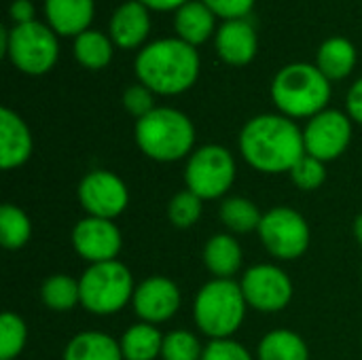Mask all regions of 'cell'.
I'll list each match as a JSON object with an SVG mask.
<instances>
[{
    "instance_id": "cell-1",
    "label": "cell",
    "mask_w": 362,
    "mask_h": 360,
    "mask_svg": "<svg viewBox=\"0 0 362 360\" xmlns=\"http://www.w3.org/2000/svg\"><path fill=\"white\" fill-rule=\"evenodd\" d=\"M240 151L255 170L263 174H284L305 155L303 132L288 117L259 115L244 125Z\"/></svg>"
},
{
    "instance_id": "cell-2",
    "label": "cell",
    "mask_w": 362,
    "mask_h": 360,
    "mask_svg": "<svg viewBox=\"0 0 362 360\" xmlns=\"http://www.w3.org/2000/svg\"><path fill=\"white\" fill-rule=\"evenodd\" d=\"M136 72L153 93L176 95L187 91L199 72V57L193 45L165 38L148 45L136 59Z\"/></svg>"
},
{
    "instance_id": "cell-3",
    "label": "cell",
    "mask_w": 362,
    "mask_h": 360,
    "mask_svg": "<svg viewBox=\"0 0 362 360\" xmlns=\"http://www.w3.org/2000/svg\"><path fill=\"white\" fill-rule=\"evenodd\" d=\"M136 142L140 151L161 163L180 161L195 142V127L191 119L174 108H155L136 123Z\"/></svg>"
},
{
    "instance_id": "cell-4",
    "label": "cell",
    "mask_w": 362,
    "mask_h": 360,
    "mask_svg": "<svg viewBox=\"0 0 362 360\" xmlns=\"http://www.w3.org/2000/svg\"><path fill=\"white\" fill-rule=\"evenodd\" d=\"M246 299L242 286L233 280H210L199 289L193 303L197 329L212 339H231L246 316Z\"/></svg>"
},
{
    "instance_id": "cell-5",
    "label": "cell",
    "mask_w": 362,
    "mask_h": 360,
    "mask_svg": "<svg viewBox=\"0 0 362 360\" xmlns=\"http://www.w3.org/2000/svg\"><path fill=\"white\" fill-rule=\"evenodd\" d=\"M272 98L288 117H316L331 98V85L318 66L291 64L276 74Z\"/></svg>"
},
{
    "instance_id": "cell-6",
    "label": "cell",
    "mask_w": 362,
    "mask_h": 360,
    "mask_svg": "<svg viewBox=\"0 0 362 360\" xmlns=\"http://www.w3.org/2000/svg\"><path fill=\"white\" fill-rule=\"evenodd\" d=\"M81 306L95 316H110L121 312L134 299L132 272L121 261L93 263L78 280Z\"/></svg>"
},
{
    "instance_id": "cell-7",
    "label": "cell",
    "mask_w": 362,
    "mask_h": 360,
    "mask_svg": "<svg viewBox=\"0 0 362 360\" xmlns=\"http://www.w3.org/2000/svg\"><path fill=\"white\" fill-rule=\"evenodd\" d=\"M235 180V159L233 155L218 144H208L197 149L185 170L187 189L193 191L197 197L218 199L223 197Z\"/></svg>"
},
{
    "instance_id": "cell-8",
    "label": "cell",
    "mask_w": 362,
    "mask_h": 360,
    "mask_svg": "<svg viewBox=\"0 0 362 360\" xmlns=\"http://www.w3.org/2000/svg\"><path fill=\"white\" fill-rule=\"evenodd\" d=\"M259 238L272 257L295 261L310 248V225L301 212L288 206H278L263 214Z\"/></svg>"
},
{
    "instance_id": "cell-9",
    "label": "cell",
    "mask_w": 362,
    "mask_h": 360,
    "mask_svg": "<svg viewBox=\"0 0 362 360\" xmlns=\"http://www.w3.org/2000/svg\"><path fill=\"white\" fill-rule=\"evenodd\" d=\"M6 53L19 70L28 74H42L51 70L57 59V40L53 32L38 21L19 23L8 34Z\"/></svg>"
},
{
    "instance_id": "cell-10",
    "label": "cell",
    "mask_w": 362,
    "mask_h": 360,
    "mask_svg": "<svg viewBox=\"0 0 362 360\" xmlns=\"http://www.w3.org/2000/svg\"><path fill=\"white\" fill-rule=\"evenodd\" d=\"M240 286L246 303L263 314L282 312L293 299V282L288 274L269 263L250 267L242 276Z\"/></svg>"
},
{
    "instance_id": "cell-11",
    "label": "cell",
    "mask_w": 362,
    "mask_h": 360,
    "mask_svg": "<svg viewBox=\"0 0 362 360\" xmlns=\"http://www.w3.org/2000/svg\"><path fill=\"white\" fill-rule=\"evenodd\" d=\"M76 195L89 216L106 221L121 216L129 204V191L125 182L108 170H93L85 174L78 182Z\"/></svg>"
},
{
    "instance_id": "cell-12",
    "label": "cell",
    "mask_w": 362,
    "mask_h": 360,
    "mask_svg": "<svg viewBox=\"0 0 362 360\" xmlns=\"http://www.w3.org/2000/svg\"><path fill=\"white\" fill-rule=\"evenodd\" d=\"M352 138V123L339 110H322L308 123L303 132L305 153L322 163L344 155Z\"/></svg>"
},
{
    "instance_id": "cell-13",
    "label": "cell",
    "mask_w": 362,
    "mask_h": 360,
    "mask_svg": "<svg viewBox=\"0 0 362 360\" xmlns=\"http://www.w3.org/2000/svg\"><path fill=\"white\" fill-rule=\"evenodd\" d=\"M72 246L76 255L89 261L91 265L117 261L121 246H123V236L112 221L87 216L74 225Z\"/></svg>"
},
{
    "instance_id": "cell-14",
    "label": "cell",
    "mask_w": 362,
    "mask_h": 360,
    "mask_svg": "<svg viewBox=\"0 0 362 360\" xmlns=\"http://www.w3.org/2000/svg\"><path fill=\"white\" fill-rule=\"evenodd\" d=\"M180 291L170 278L153 276L136 286L132 306L142 323L159 325L176 316V312L180 310Z\"/></svg>"
},
{
    "instance_id": "cell-15",
    "label": "cell",
    "mask_w": 362,
    "mask_h": 360,
    "mask_svg": "<svg viewBox=\"0 0 362 360\" xmlns=\"http://www.w3.org/2000/svg\"><path fill=\"white\" fill-rule=\"evenodd\" d=\"M32 134L23 119L11 108L0 110V166L2 170H15L23 166L32 155Z\"/></svg>"
},
{
    "instance_id": "cell-16",
    "label": "cell",
    "mask_w": 362,
    "mask_h": 360,
    "mask_svg": "<svg viewBox=\"0 0 362 360\" xmlns=\"http://www.w3.org/2000/svg\"><path fill=\"white\" fill-rule=\"evenodd\" d=\"M218 55L231 66L248 64L257 53V34L246 19H229L216 36Z\"/></svg>"
},
{
    "instance_id": "cell-17",
    "label": "cell",
    "mask_w": 362,
    "mask_h": 360,
    "mask_svg": "<svg viewBox=\"0 0 362 360\" xmlns=\"http://www.w3.org/2000/svg\"><path fill=\"white\" fill-rule=\"evenodd\" d=\"M204 263L218 280H233L242 267V246L231 233H216L204 246Z\"/></svg>"
},
{
    "instance_id": "cell-18",
    "label": "cell",
    "mask_w": 362,
    "mask_h": 360,
    "mask_svg": "<svg viewBox=\"0 0 362 360\" xmlns=\"http://www.w3.org/2000/svg\"><path fill=\"white\" fill-rule=\"evenodd\" d=\"M112 40L123 47L132 49L138 47L148 34V13L142 2H125L117 8L110 21Z\"/></svg>"
},
{
    "instance_id": "cell-19",
    "label": "cell",
    "mask_w": 362,
    "mask_h": 360,
    "mask_svg": "<svg viewBox=\"0 0 362 360\" xmlns=\"http://www.w3.org/2000/svg\"><path fill=\"white\" fill-rule=\"evenodd\" d=\"M51 28L59 34H83L93 17V0H45Z\"/></svg>"
},
{
    "instance_id": "cell-20",
    "label": "cell",
    "mask_w": 362,
    "mask_h": 360,
    "mask_svg": "<svg viewBox=\"0 0 362 360\" xmlns=\"http://www.w3.org/2000/svg\"><path fill=\"white\" fill-rule=\"evenodd\" d=\"M64 360H125L121 346L115 337L100 331H83L74 335L66 350Z\"/></svg>"
},
{
    "instance_id": "cell-21",
    "label": "cell",
    "mask_w": 362,
    "mask_h": 360,
    "mask_svg": "<svg viewBox=\"0 0 362 360\" xmlns=\"http://www.w3.org/2000/svg\"><path fill=\"white\" fill-rule=\"evenodd\" d=\"M119 346L125 360H155L161 356L163 335L155 325L138 323L123 333Z\"/></svg>"
},
{
    "instance_id": "cell-22",
    "label": "cell",
    "mask_w": 362,
    "mask_h": 360,
    "mask_svg": "<svg viewBox=\"0 0 362 360\" xmlns=\"http://www.w3.org/2000/svg\"><path fill=\"white\" fill-rule=\"evenodd\" d=\"M259 360H310L308 344L295 331L278 329L267 333L259 344Z\"/></svg>"
},
{
    "instance_id": "cell-23",
    "label": "cell",
    "mask_w": 362,
    "mask_h": 360,
    "mask_svg": "<svg viewBox=\"0 0 362 360\" xmlns=\"http://www.w3.org/2000/svg\"><path fill=\"white\" fill-rule=\"evenodd\" d=\"M214 28V15L204 2H187L176 13V30L180 40L189 45L204 42Z\"/></svg>"
},
{
    "instance_id": "cell-24",
    "label": "cell",
    "mask_w": 362,
    "mask_h": 360,
    "mask_svg": "<svg viewBox=\"0 0 362 360\" xmlns=\"http://www.w3.org/2000/svg\"><path fill=\"white\" fill-rule=\"evenodd\" d=\"M356 51L346 38H331L318 51V70L327 79H344L352 72Z\"/></svg>"
},
{
    "instance_id": "cell-25",
    "label": "cell",
    "mask_w": 362,
    "mask_h": 360,
    "mask_svg": "<svg viewBox=\"0 0 362 360\" xmlns=\"http://www.w3.org/2000/svg\"><path fill=\"white\" fill-rule=\"evenodd\" d=\"M218 216H221V223L231 233L259 231V225L263 221V214L257 208V204L246 199V197H229V199H225L221 204Z\"/></svg>"
},
{
    "instance_id": "cell-26",
    "label": "cell",
    "mask_w": 362,
    "mask_h": 360,
    "mask_svg": "<svg viewBox=\"0 0 362 360\" xmlns=\"http://www.w3.org/2000/svg\"><path fill=\"white\" fill-rule=\"evenodd\" d=\"M40 299L53 312H70L81 303V284L70 276L55 274L42 282Z\"/></svg>"
},
{
    "instance_id": "cell-27",
    "label": "cell",
    "mask_w": 362,
    "mask_h": 360,
    "mask_svg": "<svg viewBox=\"0 0 362 360\" xmlns=\"http://www.w3.org/2000/svg\"><path fill=\"white\" fill-rule=\"evenodd\" d=\"M32 238V223L28 214L13 204H4L0 208V244L6 250L23 248Z\"/></svg>"
},
{
    "instance_id": "cell-28",
    "label": "cell",
    "mask_w": 362,
    "mask_h": 360,
    "mask_svg": "<svg viewBox=\"0 0 362 360\" xmlns=\"http://www.w3.org/2000/svg\"><path fill=\"white\" fill-rule=\"evenodd\" d=\"M74 55L83 66L98 70V68H104L110 62L112 47H110L108 38L102 36L100 32H83V34L76 36Z\"/></svg>"
},
{
    "instance_id": "cell-29",
    "label": "cell",
    "mask_w": 362,
    "mask_h": 360,
    "mask_svg": "<svg viewBox=\"0 0 362 360\" xmlns=\"http://www.w3.org/2000/svg\"><path fill=\"white\" fill-rule=\"evenodd\" d=\"M28 327L21 316L4 312L0 316V360H15L25 348Z\"/></svg>"
},
{
    "instance_id": "cell-30",
    "label": "cell",
    "mask_w": 362,
    "mask_h": 360,
    "mask_svg": "<svg viewBox=\"0 0 362 360\" xmlns=\"http://www.w3.org/2000/svg\"><path fill=\"white\" fill-rule=\"evenodd\" d=\"M202 210H204V199L197 197L193 191L185 189L180 193H176L170 204H168V216H170V223L178 229H191L199 216H202Z\"/></svg>"
},
{
    "instance_id": "cell-31",
    "label": "cell",
    "mask_w": 362,
    "mask_h": 360,
    "mask_svg": "<svg viewBox=\"0 0 362 360\" xmlns=\"http://www.w3.org/2000/svg\"><path fill=\"white\" fill-rule=\"evenodd\" d=\"M204 346L191 331H172L163 335V348L161 359L163 360H202Z\"/></svg>"
},
{
    "instance_id": "cell-32",
    "label": "cell",
    "mask_w": 362,
    "mask_h": 360,
    "mask_svg": "<svg viewBox=\"0 0 362 360\" xmlns=\"http://www.w3.org/2000/svg\"><path fill=\"white\" fill-rule=\"evenodd\" d=\"M288 174H291V180L295 182V187L301 189V191H316L327 180L325 163L320 159L308 155V153L291 168Z\"/></svg>"
},
{
    "instance_id": "cell-33",
    "label": "cell",
    "mask_w": 362,
    "mask_h": 360,
    "mask_svg": "<svg viewBox=\"0 0 362 360\" xmlns=\"http://www.w3.org/2000/svg\"><path fill=\"white\" fill-rule=\"evenodd\" d=\"M202 360H255L252 354L233 339H212L204 348Z\"/></svg>"
},
{
    "instance_id": "cell-34",
    "label": "cell",
    "mask_w": 362,
    "mask_h": 360,
    "mask_svg": "<svg viewBox=\"0 0 362 360\" xmlns=\"http://www.w3.org/2000/svg\"><path fill=\"white\" fill-rule=\"evenodd\" d=\"M123 104L127 108L129 115L142 119L148 112L155 110V102H153V91L144 85H132L125 93H123Z\"/></svg>"
},
{
    "instance_id": "cell-35",
    "label": "cell",
    "mask_w": 362,
    "mask_h": 360,
    "mask_svg": "<svg viewBox=\"0 0 362 360\" xmlns=\"http://www.w3.org/2000/svg\"><path fill=\"white\" fill-rule=\"evenodd\" d=\"M204 4L221 17L242 19L255 4V0H204Z\"/></svg>"
},
{
    "instance_id": "cell-36",
    "label": "cell",
    "mask_w": 362,
    "mask_h": 360,
    "mask_svg": "<svg viewBox=\"0 0 362 360\" xmlns=\"http://www.w3.org/2000/svg\"><path fill=\"white\" fill-rule=\"evenodd\" d=\"M348 112L350 117L362 125V79L356 81L348 93Z\"/></svg>"
},
{
    "instance_id": "cell-37",
    "label": "cell",
    "mask_w": 362,
    "mask_h": 360,
    "mask_svg": "<svg viewBox=\"0 0 362 360\" xmlns=\"http://www.w3.org/2000/svg\"><path fill=\"white\" fill-rule=\"evenodd\" d=\"M11 17L19 23H30L34 21V8L28 0H15L11 6Z\"/></svg>"
},
{
    "instance_id": "cell-38",
    "label": "cell",
    "mask_w": 362,
    "mask_h": 360,
    "mask_svg": "<svg viewBox=\"0 0 362 360\" xmlns=\"http://www.w3.org/2000/svg\"><path fill=\"white\" fill-rule=\"evenodd\" d=\"M140 2L155 11H170V8H180L187 4V0H140Z\"/></svg>"
},
{
    "instance_id": "cell-39",
    "label": "cell",
    "mask_w": 362,
    "mask_h": 360,
    "mask_svg": "<svg viewBox=\"0 0 362 360\" xmlns=\"http://www.w3.org/2000/svg\"><path fill=\"white\" fill-rule=\"evenodd\" d=\"M354 238H356V242L362 246V214H358L354 219Z\"/></svg>"
}]
</instances>
